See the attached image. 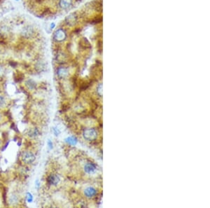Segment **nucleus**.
Instances as JSON below:
<instances>
[{
	"label": "nucleus",
	"instance_id": "obj_1",
	"mask_svg": "<svg viewBox=\"0 0 210 208\" xmlns=\"http://www.w3.org/2000/svg\"><path fill=\"white\" fill-rule=\"evenodd\" d=\"M83 135L86 140L93 141L98 137V131L95 128H87L83 131Z\"/></svg>",
	"mask_w": 210,
	"mask_h": 208
},
{
	"label": "nucleus",
	"instance_id": "obj_2",
	"mask_svg": "<svg viewBox=\"0 0 210 208\" xmlns=\"http://www.w3.org/2000/svg\"><path fill=\"white\" fill-rule=\"evenodd\" d=\"M20 157L23 162L28 163V164L33 163L35 160V155H34V153L29 151H23L21 153Z\"/></svg>",
	"mask_w": 210,
	"mask_h": 208
},
{
	"label": "nucleus",
	"instance_id": "obj_3",
	"mask_svg": "<svg viewBox=\"0 0 210 208\" xmlns=\"http://www.w3.org/2000/svg\"><path fill=\"white\" fill-rule=\"evenodd\" d=\"M67 37V34H66L65 31L63 30V29H58L54 33L53 38L57 42H63Z\"/></svg>",
	"mask_w": 210,
	"mask_h": 208
},
{
	"label": "nucleus",
	"instance_id": "obj_4",
	"mask_svg": "<svg viewBox=\"0 0 210 208\" xmlns=\"http://www.w3.org/2000/svg\"><path fill=\"white\" fill-rule=\"evenodd\" d=\"M84 171L85 173L88 174H92L97 171V166L96 165L94 164L93 163L88 162L84 166Z\"/></svg>",
	"mask_w": 210,
	"mask_h": 208
},
{
	"label": "nucleus",
	"instance_id": "obj_5",
	"mask_svg": "<svg viewBox=\"0 0 210 208\" xmlns=\"http://www.w3.org/2000/svg\"><path fill=\"white\" fill-rule=\"evenodd\" d=\"M21 34L25 39H29L34 34V29L31 26H27L23 29Z\"/></svg>",
	"mask_w": 210,
	"mask_h": 208
},
{
	"label": "nucleus",
	"instance_id": "obj_6",
	"mask_svg": "<svg viewBox=\"0 0 210 208\" xmlns=\"http://www.w3.org/2000/svg\"><path fill=\"white\" fill-rule=\"evenodd\" d=\"M97 193H98V191H97V190L95 189V188L93 187H88L85 189L84 190V194L85 196H86L87 198H91L95 197V196L97 195Z\"/></svg>",
	"mask_w": 210,
	"mask_h": 208
},
{
	"label": "nucleus",
	"instance_id": "obj_7",
	"mask_svg": "<svg viewBox=\"0 0 210 208\" xmlns=\"http://www.w3.org/2000/svg\"><path fill=\"white\" fill-rule=\"evenodd\" d=\"M48 183L50 184V185H53L55 186L60 182V177L56 174H50V175L48 177L47 179Z\"/></svg>",
	"mask_w": 210,
	"mask_h": 208
},
{
	"label": "nucleus",
	"instance_id": "obj_8",
	"mask_svg": "<svg viewBox=\"0 0 210 208\" xmlns=\"http://www.w3.org/2000/svg\"><path fill=\"white\" fill-rule=\"evenodd\" d=\"M66 23H67L69 25H71L72 26L77 22V16L74 13H71V14L67 16V18L65 19Z\"/></svg>",
	"mask_w": 210,
	"mask_h": 208
},
{
	"label": "nucleus",
	"instance_id": "obj_9",
	"mask_svg": "<svg viewBox=\"0 0 210 208\" xmlns=\"http://www.w3.org/2000/svg\"><path fill=\"white\" fill-rule=\"evenodd\" d=\"M57 74L60 78H65L68 75V70L65 67L58 68Z\"/></svg>",
	"mask_w": 210,
	"mask_h": 208
},
{
	"label": "nucleus",
	"instance_id": "obj_10",
	"mask_svg": "<svg viewBox=\"0 0 210 208\" xmlns=\"http://www.w3.org/2000/svg\"><path fill=\"white\" fill-rule=\"evenodd\" d=\"M72 3V0H60V7L63 9L69 8Z\"/></svg>",
	"mask_w": 210,
	"mask_h": 208
},
{
	"label": "nucleus",
	"instance_id": "obj_11",
	"mask_svg": "<svg viewBox=\"0 0 210 208\" xmlns=\"http://www.w3.org/2000/svg\"><path fill=\"white\" fill-rule=\"evenodd\" d=\"M66 142L70 145H76L77 143V138L74 137H69L65 139Z\"/></svg>",
	"mask_w": 210,
	"mask_h": 208
},
{
	"label": "nucleus",
	"instance_id": "obj_12",
	"mask_svg": "<svg viewBox=\"0 0 210 208\" xmlns=\"http://www.w3.org/2000/svg\"><path fill=\"white\" fill-rule=\"evenodd\" d=\"M6 100L3 96H0V108L3 107L5 106Z\"/></svg>",
	"mask_w": 210,
	"mask_h": 208
},
{
	"label": "nucleus",
	"instance_id": "obj_13",
	"mask_svg": "<svg viewBox=\"0 0 210 208\" xmlns=\"http://www.w3.org/2000/svg\"><path fill=\"white\" fill-rule=\"evenodd\" d=\"M97 92H98V95H100V96H102V84L99 85V86L98 87V90H97Z\"/></svg>",
	"mask_w": 210,
	"mask_h": 208
},
{
	"label": "nucleus",
	"instance_id": "obj_14",
	"mask_svg": "<svg viewBox=\"0 0 210 208\" xmlns=\"http://www.w3.org/2000/svg\"><path fill=\"white\" fill-rule=\"evenodd\" d=\"M27 197H28V201L29 202V203H31V202L32 201V200H33V198H32V196L31 195V193H28V194H27Z\"/></svg>",
	"mask_w": 210,
	"mask_h": 208
},
{
	"label": "nucleus",
	"instance_id": "obj_15",
	"mask_svg": "<svg viewBox=\"0 0 210 208\" xmlns=\"http://www.w3.org/2000/svg\"><path fill=\"white\" fill-rule=\"evenodd\" d=\"M36 132H38V131H37V130H36V129H34V130H32V131H31V132H30V136L32 135H33V136H34H34H36L37 135H36V134H37V133H36Z\"/></svg>",
	"mask_w": 210,
	"mask_h": 208
},
{
	"label": "nucleus",
	"instance_id": "obj_16",
	"mask_svg": "<svg viewBox=\"0 0 210 208\" xmlns=\"http://www.w3.org/2000/svg\"><path fill=\"white\" fill-rule=\"evenodd\" d=\"M53 132H54V134H55L56 136H58L60 133V131L58 129V128H53Z\"/></svg>",
	"mask_w": 210,
	"mask_h": 208
},
{
	"label": "nucleus",
	"instance_id": "obj_17",
	"mask_svg": "<svg viewBox=\"0 0 210 208\" xmlns=\"http://www.w3.org/2000/svg\"><path fill=\"white\" fill-rule=\"evenodd\" d=\"M55 27V24L54 23H52L50 25V30H52V29H54V28Z\"/></svg>",
	"mask_w": 210,
	"mask_h": 208
},
{
	"label": "nucleus",
	"instance_id": "obj_18",
	"mask_svg": "<svg viewBox=\"0 0 210 208\" xmlns=\"http://www.w3.org/2000/svg\"><path fill=\"white\" fill-rule=\"evenodd\" d=\"M48 146H49V147L50 149L52 148V143L50 140L48 141Z\"/></svg>",
	"mask_w": 210,
	"mask_h": 208
},
{
	"label": "nucleus",
	"instance_id": "obj_19",
	"mask_svg": "<svg viewBox=\"0 0 210 208\" xmlns=\"http://www.w3.org/2000/svg\"><path fill=\"white\" fill-rule=\"evenodd\" d=\"M2 68H1V67H0V76L1 75V74H2Z\"/></svg>",
	"mask_w": 210,
	"mask_h": 208
},
{
	"label": "nucleus",
	"instance_id": "obj_20",
	"mask_svg": "<svg viewBox=\"0 0 210 208\" xmlns=\"http://www.w3.org/2000/svg\"><path fill=\"white\" fill-rule=\"evenodd\" d=\"M15 1H19V0H15Z\"/></svg>",
	"mask_w": 210,
	"mask_h": 208
},
{
	"label": "nucleus",
	"instance_id": "obj_21",
	"mask_svg": "<svg viewBox=\"0 0 210 208\" xmlns=\"http://www.w3.org/2000/svg\"><path fill=\"white\" fill-rule=\"evenodd\" d=\"M0 119H1V116H0Z\"/></svg>",
	"mask_w": 210,
	"mask_h": 208
}]
</instances>
